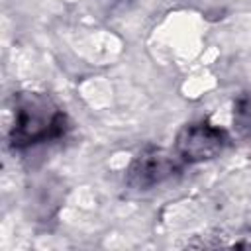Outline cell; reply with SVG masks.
<instances>
[{
  "label": "cell",
  "instance_id": "cell-2",
  "mask_svg": "<svg viewBox=\"0 0 251 251\" xmlns=\"http://www.w3.org/2000/svg\"><path fill=\"white\" fill-rule=\"evenodd\" d=\"M229 143V135L224 127L214 126L208 120L186 124L175 139V153L182 163H202L218 157Z\"/></svg>",
  "mask_w": 251,
  "mask_h": 251
},
{
  "label": "cell",
  "instance_id": "cell-4",
  "mask_svg": "<svg viewBox=\"0 0 251 251\" xmlns=\"http://www.w3.org/2000/svg\"><path fill=\"white\" fill-rule=\"evenodd\" d=\"M233 126L239 135H251V94H241L233 104Z\"/></svg>",
  "mask_w": 251,
  "mask_h": 251
},
{
  "label": "cell",
  "instance_id": "cell-3",
  "mask_svg": "<svg viewBox=\"0 0 251 251\" xmlns=\"http://www.w3.org/2000/svg\"><path fill=\"white\" fill-rule=\"evenodd\" d=\"M180 163L182 161L176 153L171 155L161 147L149 145L133 157L127 169V184L137 190H149L176 175L180 171Z\"/></svg>",
  "mask_w": 251,
  "mask_h": 251
},
{
  "label": "cell",
  "instance_id": "cell-1",
  "mask_svg": "<svg viewBox=\"0 0 251 251\" xmlns=\"http://www.w3.org/2000/svg\"><path fill=\"white\" fill-rule=\"evenodd\" d=\"M69 127L67 114L43 92H18L14 96V122L10 145L14 149L55 141Z\"/></svg>",
  "mask_w": 251,
  "mask_h": 251
}]
</instances>
